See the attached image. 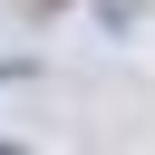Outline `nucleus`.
I'll return each instance as SVG.
<instances>
[{
	"instance_id": "f257e3e1",
	"label": "nucleus",
	"mask_w": 155,
	"mask_h": 155,
	"mask_svg": "<svg viewBox=\"0 0 155 155\" xmlns=\"http://www.w3.org/2000/svg\"><path fill=\"white\" fill-rule=\"evenodd\" d=\"M48 10H68V0H29V19H48Z\"/></svg>"
}]
</instances>
